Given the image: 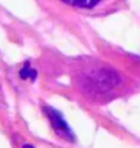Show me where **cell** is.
I'll return each mask as SVG.
<instances>
[{"label": "cell", "mask_w": 140, "mask_h": 148, "mask_svg": "<svg viewBox=\"0 0 140 148\" xmlns=\"http://www.w3.org/2000/svg\"><path fill=\"white\" fill-rule=\"evenodd\" d=\"M61 2L80 10L81 13L91 16L110 15L124 8V0H61Z\"/></svg>", "instance_id": "cell-1"}, {"label": "cell", "mask_w": 140, "mask_h": 148, "mask_svg": "<svg viewBox=\"0 0 140 148\" xmlns=\"http://www.w3.org/2000/svg\"><path fill=\"white\" fill-rule=\"evenodd\" d=\"M48 113H49V118H51V122L55 128V131L61 135V136H65V138H71L74 139V135L71 132V129H69V126L66 125V122L64 121V118L61 116L59 112H56L55 109L52 108H46Z\"/></svg>", "instance_id": "cell-2"}, {"label": "cell", "mask_w": 140, "mask_h": 148, "mask_svg": "<svg viewBox=\"0 0 140 148\" xmlns=\"http://www.w3.org/2000/svg\"><path fill=\"white\" fill-rule=\"evenodd\" d=\"M28 76H29L30 79H35V77H36V73H35L33 70H30V71H29V70L23 68V70L20 71V77H22V79H28Z\"/></svg>", "instance_id": "cell-3"}, {"label": "cell", "mask_w": 140, "mask_h": 148, "mask_svg": "<svg viewBox=\"0 0 140 148\" xmlns=\"http://www.w3.org/2000/svg\"><path fill=\"white\" fill-rule=\"evenodd\" d=\"M23 148H33V147H32V145H29V144H25V145H23Z\"/></svg>", "instance_id": "cell-4"}]
</instances>
